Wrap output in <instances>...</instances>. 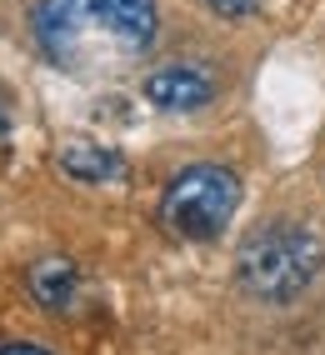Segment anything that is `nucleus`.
Returning <instances> with one entry per match:
<instances>
[{
    "instance_id": "obj_1",
    "label": "nucleus",
    "mask_w": 325,
    "mask_h": 355,
    "mask_svg": "<svg viewBox=\"0 0 325 355\" xmlns=\"http://www.w3.org/2000/svg\"><path fill=\"white\" fill-rule=\"evenodd\" d=\"M35 40L60 70L125 65L155 40V0H40Z\"/></svg>"
},
{
    "instance_id": "obj_4",
    "label": "nucleus",
    "mask_w": 325,
    "mask_h": 355,
    "mask_svg": "<svg viewBox=\"0 0 325 355\" xmlns=\"http://www.w3.org/2000/svg\"><path fill=\"white\" fill-rule=\"evenodd\" d=\"M211 96H216V85L195 65H166L146 80V101L160 110H200Z\"/></svg>"
},
{
    "instance_id": "obj_2",
    "label": "nucleus",
    "mask_w": 325,
    "mask_h": 355,
    "mask_svg": "<svg viewBox=\"0 0 325 355\" xmlns=\"http://www.w3.org/2000/svg\"><path fill=\"white\" fill-rule=\"evenodd\" d=\"M325 260V245L310 225H295V220H275L265 230H255L250 241L236 255V275L240 286L255 300H270V305H286L315 280Z\"/></svg>"
},
{
    "instance_id": "obj_8",
    "label": "nucleus",
    "mask_w": 325,
    "mask_h": 355,
    "mask_svg": "<svg viewBox=\"0 0 325 355\" xmlns=\"http://www.w3.org/2000/svg\"><path fill=\"white\" fill-rule=\"evenodd\" d=\"M0 355H45L40 345H0Z\"/></svg>"
},
{
    "instance_id": "obj_9",
    "label": "nucleus",
    "mask_w": 325,
    "mask_h": 355,
    "mask_svg": "<svg viewBox=\"0 0 325 355\" xmlns=\"http://www.w3.org/2000/svg\"><path fill=\"white\" fill-rule=\"evenodd\" d=\"M6 140H10V115L0 110V146H6Z\"/></svg>"
},
{
    "instance_id": "obj_7",
    "label": "nucleus",
    "mask_w": 325,
    "mask_h": 355,
    "mask_svg": "<svg viewBox=\"0 0 325 355\" xmlns=\"http://www.w3.org/2000/svg\"><path fill=\"white\" fill-rule=\"evenodd\" d=\"M211 6H216L220 15H250L255 6H261V0H211Z\"/></svg>"
},
{
    "instance_id": "obj_3",
    "label": "nucleus",
    "mask_w": 325,
    "mask_h": 355,
    "mask_svg": "<svg viewBox=\"0 0 325 355\" xmlns=\"http://www.w3.org/2000/svg\"><path fill=\"white\" fill-rule=\"evenodd\" d=\"M240 205V180L225 165H191L160 196V225L180 241H216Z\"/></svg>"
},
{
    "instance_id": "obj_5",
    "label": "nucleus",
    "mask_w": 325,
    "mask_h": 355,
    "mask_svg": "<svg viewBox=\"0 0 325 355\" xmlns=\"http://www.w3.org/2000/svg\"><path fill=\"white\" fill-rule=\"evenodd\" d=\"M26 286H30V300L40 305V311H71L76 286H80L76 260H65V255H40L35 266H30V275H26Z\"/></svg>"
},
{
    "instance_id": "obj_6",
    "label": "nucleus",
    "mask_w": 325,
    "mask_h": 355,
    "mask_svg": "<svg viewBox=\"0 0 325 355\" xmlns=\"http://www.w3.org/2000/svg\"><path fill=\"white\" fill-rule=\"evenodd\" d=\"M60 171L71 180H85V185H100V180H121L125 175V160L115 155L100 140H71L60 146Z\"/></svg>"
}]
</instances>
